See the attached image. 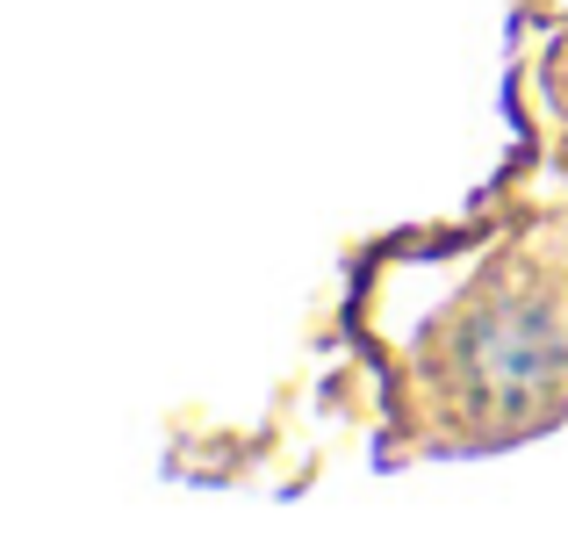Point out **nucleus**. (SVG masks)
Listing matches in <instances>:
<instances>
[{
	"label": "nucleus",
	"instance_id": "f257e3e1",
	"mask_svg": "<svg viewBox=\"0 0 568 547\" xmlns=\"http://www.w3.org/2000/svg\"><path fill=\"white\" fill-rule=\"evenodd\" d=\"M468 382L497 418H526V411L547 404V389L561 382V338L540 310L504 303L475 324L468 338Z\"/></svg>",
	"mask_w": 568,
	"mask_h": 547
}]
</instances>
